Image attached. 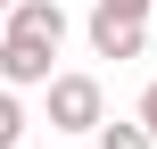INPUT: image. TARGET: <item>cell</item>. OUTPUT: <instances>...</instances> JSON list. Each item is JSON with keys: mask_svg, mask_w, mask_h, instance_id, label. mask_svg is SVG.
Listing matches in <instances>:
<instances>
[{"mask_svg": "<svg viewBox=\"0 0 157 149\" xmlns=\"http://www.w3.org/2000/svg\"><path fill=\"white\" fill-rule=\"evenodd\" d=\"M58 41H66V8H58V0H17V8H8V33H0V83L50 91Z\"/></svg>", "mask_w": 157, "mask_h": 149, "instance_id": "cell-1", "label": "cell"}, {"mask_svg": "<svg viewBox=\"0 0 157 149\" xmlns=\"http://www.w3.org/2000/svg\"><path fill=\"white\" fill-rule=\"evenodd\" d=\"M50 124H58V133H99V124H108L99 75H50Z\"/></svg>", "mask_w": 157, "mask_h": 149, "instance_id": "cell-2", "label": "cell"}, {"mask_svg": "<svg viewBox=\"0 0 157 149\" xmlns=\"http://www.w3.org/2000/svg\"><path fill=\"white\" fill-rule=\"evenodd\" d=\"M91 50H99V58H141V50H149V25H132V17H91Z\"/></svg>", "mask_w": 157, "mask_h": 149, "instance_id": "cell-3", "label": "cell"}, {"mask_svg": "<svg viewBox=\"0 0 157 149\" xmlns=\"http://www.w3.org/2000/svg\"><path fill=\"white\" fill-rule=\"evenodd\" d=\"M91 141H99V149H157V133H149V124H141V116H132V124L116 116V124H99Z\"/></svg>", "mask_w": 157, "mask_h": 149, "instance_id": "cell-4", "label": "cell"}, {"mask_svg": "<svg viewBox=\"0 0 157 149\" xmlns=\"http://www.w3.org/2000/svg\"><path fill=\"white\" fill-rule=\"evenodd\" d=\"M0 149H25V108H17V83H0Z\"/></svg>", "mask_w": 157, "mask_h": 149, "instance_id": "cell-5", "label": "cell"}, {"mask_svg": "<svg viewBox=\"0 0 157 149\" xmlns=\"http://www.w3.org/2000/svg\"><path fill=\"white\" fill-rule=\"evenodd\" d=\"M149 8H157V0H99L91 17H132V25H149Z\"/></svg>", "mask_w": 157, "mask_h": 149, "instance_id": "cell-6", "label": "cell"}, {"mask_svg": "<svg viewBox=\"0 0 157 149\" xmlns=\"http://www.w3.org/2000/svg\"><path fill=\"white\" fill-rule=\"evenodd\" d=\"M141 124H149V133H157V83H149V91H141Z\"/></svg>", "mask_w": 157, "mask_h": 149, "instance_id": "cell-7", "label": "cell"}, {"mask_svg": "<svg viewBox=\"0 0 157 149\" xmlns=\"http://www.w3.org/2000/svg\"><path fill=\"white\" fill-rule=\"evenodd\" d=\"M0 33H8V8H0Z\"/></svg>", "mask_w": 157, "mask_h": 149, "instance_id": "cell-8", "label": "cell"}]
</instances>
